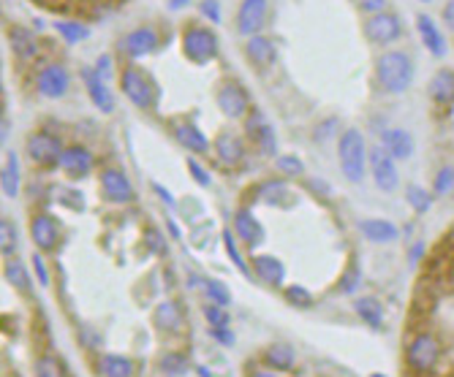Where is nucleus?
Listing matches in <instances>:
<instances>
[{"label":"nucleus","instance_id":"11","mask_svg":"<svg viewBox=\"0 0 454 377\" xmlns=\"http://www.w3.org/2000/svg\"><path fill=\"white\" fill-rule=\"evenodd\" d=\"M101 190H103V196L115 203H125L133 198V188H131V182H128V176L123 174V171H118V169L103 171Z\"/></svg>","mask_w":454,"mask_h":377},{"label":"nucleus","instance_id":"39","mask_svg":"<svg viewBox=\"0 0 454 377\" xmlns=\"http://www.w3.org/2000/svg\"><path fill=\"white\" fill-rule=\"evenodd\" d=\"M283 196H289V188H286L283 182H267L262 188V198L267 203H280Z\"/></svg>","mask_w":454,"mask_h":377},{"label":"nucleus","instance_id":"1","mask_svg":"<svg viewBox=\"0 0 454 377\" xmlns=\"http://www.w3.org/2000/svg\"><path fill=\"white\" fill-rule=\"evenodd\" d=\"M376 73H378V85L386 92H403V90H408L411 79H413V65L406 52H386L378 58Z\"/></svg>","mask_w":454,"mask_h":377},{"label":"nucleus","instance_id":"22","mask_svg":"<svg viewBox=\"0 0 454 377\" xmlns=\"http://www.w3.org/2000/svg\"><path fill=\"white\" fill-rule=\"evenodd\" d=\"M383 147L392 152V158H408L413 152V139L408 131L392 128V131H383Z\"/></svg>","mask_w":454,"mask_h":377},{"label":"nucleus","instance_id":"27","mask_svg":"<svg viewBox=\"0 0 454 377\" xmlns=\"http://www.w3.org/2000/svg\"><path fill=\"white\" fill-rule=\"evenodd\" d=\"M359 231L365 233L370 242H395L397 239V228L386 220H362Z\"/></svg>","mask_w":454,"mask_h":377},{"label":"nucleus","instance_id":"17","mask_svg":"<svg viewBox=\"0 0 454 377\" xmlns=\"http://www.w3.org/2000/svg\"><path fill=\"white\" fill-rule=\"evenodd\" d=\"M82 76H85V85H88V92H90V98H93V103H96L101 112H112V109H115V95L103 85L101 76L96 71H90V68H85Z\"/></svg>","mask_w":454,"mask_h":377},{"label":"nucleus","instance_id":"54","mask_svg":"<svg viewBox=\"0 0 454 377\" xmlns=\"http://www.w3.org/2000/svg\"><path fill=\"white\" fill-rule=\"evenodd\" d=\"M425 3H430V0H425Z\"/></svg>","mask_w":454,"mask_h":377},{"label":"nucleus","instance_id":"52","mask_svg":"<svg viewBox=\"0 0 454 377\" xmlns=\"http://www.w3.org/2000/svg\"><path fill=\"white\" fill-rule=\"evenodd\" d=\"M250 377H278V375H272V372H253Z\"/></svg>","mask_w":454,"mask_h":377},{"label":"nucleus","instance_id":"46","mask_svg":"<svg viewBox=\"0 0 454 377\" xmlns=\"http://www.w3.org/2000/svg\"><path fill=\"white\" fill-rule=\"evenodd\" d=\"M163 369L166 372H182L185 369V359L182 356H166L163 359Z\"/></svg>","mask_w":454,"mask_h":377},{"label":"nucleus","instance_id":"2","mask_svg":"<svg viewBox=\"0 0 454 377\" xmlns=\"http://www.w3.org/2000/svg\"><path fill=\"white\" fill-rule=\"evenodd\" d=\"M337 152H340V166L343 174L351 182H359L365 176V139L359 131H346L337 142Z\"/></svg>","mask_w":454,"mask_h":377},{"label":"nucleus","instance_id":"9","mask_svg":"<svg viewBox=\"0 0 454 377\" xmlns=\"http://www.w3.org/2000/svg\"><path fill=\"white\" fill-rule=\"evenodd\" d=\"M120 79H123V92H125V95L131 98V103L142 106V109L153 106V98H155V92H153L150 82H147L145 76L136 71V68H125Z\"/></svg>","mask_w":454,"mask_h":377},{"label":"nucleus","instance_id":"29","mask_svg":"<svg viewBox=\"0 0 454 377\" xmlns=\"http://www.w3.org/2000/svg\"><path fill=\"white\" fill-rule=\"evenodd\" d=\"M354 309H356V315L370 323V326H381L383 320V309L378 304V299H373V296H362V299H356L354 302Z\"/></svg>","mask_w":454,"mask_h":377},{"label":"nucleus","instance_id":"47","mask_svg":"<svg viewBox=\"0 0 454 377\" xmlns=\"http://www.w3.org/2000/svg\"><path fill=\"white\" fill-rule=\"evenodd\" d=\"M33 269H36L38 282H41V285H49V275H46V266H44V258H41V255H33Z\"/></svg>","mask_w":454,"mask_h":377},{"label":"nucleus","instance_id":"19","mask_svg":"<svg viewBox=\"0 0 454 377\" xmlns=\"http://www.w3.org/2000/svg\"><path fill=\"white\" fill-rule=\"evenodd\" d=\"M253 272H256V277H262L264 282L280 285L283 277H286V266H283L275 255H256V258H253Z\"/></svg>","mask_w":454,"mask_h":377},{"label":"nucleus","instance_id":"45","mask_svg":"<svg viewBox=\"0 0 454 377\" xmlns=\"http://www.w3.org/2000/svg\"><path fill=\"white\" fill-rule=\"evenodd\" d=\"M202 14H207V19H212V22H220L218 0H202Z\"/></svg>","mask_w":454,"mask_h":377},{"label":"nucleus","instance_id":"5","mask_svg":"<svg viewBox=\"0 0 454 377\" xmlns=\"http://www.w3.org/2000/svg\"><path fill=\"white\" fill-rule=\"evenodd\" d=\"M370 171H373L376 185H378L383 193H392V190H397L400 176H397L395 158H392V152H389V149H386L383 144H378V147H373V149H370Z\"/></svg>","mask_w":454,"mask_h":377},{"label":"nucleus","instance_id":"38","mask_svg":"<svg viewBox=\"0 0 454 377\" xmlns=\"http://www.w3.org/2000/svg\"><path fill=\"white\" fill-rule=\"evenodd\" d=\"M286 299H289L294 307H310L313 304L310 290H305L302 285H289V288H286Z\"/></svg>","mask_w":454,"mask_h":377},{"label":"nucleus","instance_id":"10","mask_svg":"<svg viewBox=\"0 0 454 377\" xmlns=\"http://www.w3.org/2000/svg\"><path fill=\"white\" fill-rule=\"evenodd\" d=\"M68 73L63 65H46L44 71L38 73V92L44 95V98H60V95H66V90H68Z\"/></svg>","mask_w":454,"mask_h":377},{"label":"nucleus","instance_id":"41","mask_svg":"<svg viewBox=\"0 0 454 377\" xmlns=\"http://www.w3.org/2000/svg\"><path fill=\"white\" fill-rule=\"evenodd\" d=\"M205 315L207 320L212 323V329H226V326H229V315H226V309L220 304H207Z\"/></svg>","mask_w":454,"mask_h":377},{"label":"nucleus","instance_id":"53","mask_svg":"<svg viewBox=\"0 0 454 377\" xmlns=\"http://www.w3.org/2000/svg\"><path fill=\"white\" fill-rule=\"evenodd\" d=\"M370 377H383V375H370Z\"/></svg>","mask_w":454,"mask_h":377},{"label":"nucleus","instance_id":"15","mask_svg":"<svg viewBox=\"0 0 454 377\" xmlns=\"http://www.w3.org/2000/svg\"><path fill=\"white\" fill-rule=\"evenodd\" d=\"M60 166L63 171L71 176H85L93 169V155H90L85 147H68L60 158Z\"/></svg>","mask_w":454,"mask_h":377},{"label":"nucleus","instance_id":"14","mask_svg":"<svg viewBox=\"0 0 454 377\" xmlns=\"http://www.w3.org/2000/svg\"><path fill=\"white\" fill-rule=\"evenodd\" d=\"M158 44V36H155V30L150 28H139L128 33L125 36V41H123V49L131 55V58H142V55H150L153 49Z\"/></svg>","mask_w":454,"mask_h":377},{"label":"nucleus","instance_id":"37","mask_svg":"<svg viewBox=\"0 0 454 377\" xmlns=\"http://www.w3.org/2000/svg\"><path fill=\"white\" fill-rule=\"evenodd\" d=\"M16 247V228L14 223H9V220H3L0 223V250H3V255H11Z\"/></svg>","mask_w":454,"mask_h":377},{"label":"nucleus","instance_id":"25","mask_svg":"<svg viewBox=\"0 0 454 377\" xmlns=\"http://www.w3.org/2000/svg\"><path fill=\"white\" fill-rule=\"evenodd\" d=\"M175 136L180 139V144L185 149H191V152H207V147H210L205 133L199 131L196 125H191V122H180L175 128Z\"/></svg>","mask_w":454,"mask_h":377},{"label":"nucleus","instance_id":"30","mask_svg":"<svg viewBox=\"0 0 454 377\" xmlns=\"http://www.w3.org/2000/svg\"><path fill=\"white\" fill-rule=\"evenodd\" d=\"M101 375L103 377H131L133 361L131 359H125V356H103Z\"/></svg>","mask_w":454,"mask_h":377},{"label":"nucleus","instance_id":"48","mask_svg":"<svg viewBox=\"0 0 454 377\" xmlns=\"http://www.w3.org/2000/svg\"><path fill=\"white\" fill-rule=\"evenodd\" d=\"M359 3V9H365L367 14H381L383 6H386V0H356Z\"/></svg>","mask_w":454,"mask_h":377},{"label":"nucleus","instance_id":"3","mask_svg":"<svg viewBox=\"0 0 454 377\" xmlns=\"http://www.w3.org/2000/svg\"><path fill=\"white\" fill-rule=\"evenodd\" d=\"M406 359H408V366L413 372H419V375L433 372L440 359V345H438V339H435V334H430V331L413 334L408 348H406Z\"/></svg>","mask_w":454,"mask_h":377},{"label":"nucleus","instance_id":"50","mask_svg":"<svg viewBox=\"0 0 454 377\" xmlns=\"http://www.w3.org/2000/svg\"><path fill=\"white\" fill-rule=\"evenodd\" d=\"M212 336L223 342V345H234V334L229 331V329H212Z\"/></svg>","mask_w":454,"mask_h":377},{"label":"nucleus","instance_id":"7","mask_svg":"<svg viewBox=\"0 0 454 377\" xmlns=\"http://www.w3.org/2000/svg\"><path fill=\"white\" fill-rule=\"evenodd\" d=\"M28 152L36 163L52 166V163H60V158H63L66 149L60 147V142L55 136H49V133L41 131V133H33L28 139Z\"/></svg>","mask_w":454,"mask_h":377},{"label":"nucleus","instance_id":"31","mask_svg":"<svg viewBox=\"0 0 454 377\" xmlns=\"http://www.w3.org/2000/svg\"><path fill=\"white\" fill-rule=\"evenodd\" d=\"M3 193H6L9 198L19 193V163H16L14 152H9L6 166H3Z\"/></svg>","mask_w":454,"mask_h":377},{"label":"nucleus","instance_id":"13","mask_svg":"<svg viewBox=\"0 0 454 377\" xmlns=\"http://www.w3.org/2000/svg\"><path fill=\"white\" fill-rule=\"evenodd\" d=\"M245 128H248L250 139H256V142H259L264 155H272V152H275V133H272V128H269V122L264 120L262 112H250Z\"/></svg>","mask_w":454,"mask_h":377},{"label":"nucleus","instance_id":"12","mask_svg":"<svg viewBox=\"0 0 454 377\" xmlns=\"http://www.w3.org/2000/svg\"><path fill=\"white\" fill-rule=\"evenodd\" d=\"M218 106L226 117L237 120V117H242L248 112V92L239 87V85H234V82H229V85L218 92Z\"/></svg>","mask_w":454,"mask_h":377},{"label":"nucleus","instance_id":"21","mask_svg":"<svg viewBox=\"0 0 454 377\" xmlns=\"http://www.w3.org/2000/svg\"><path fill=\"white\" fill-rule=\"evenodd\" d=\"M430 98L435 103H443V106H449L454 103V71H438L433 76V82H430Z\"/></svg>","mask_w":454,"mask_h":377},{"label":"nucleus","instance_id":"4","mask_svg":"<svg viewBox=\"0 0 454 377\" xmlns=\"http://www.w3.org/2000/svg\"><path fill=\"white\" fill-rule=\"evenodd\" d=\"M182 52L193 63H207L218 52V38H215L212 30L207 28H188L182 36Z\"/></svg>","mask_w":454,"mask_h":377},{"label":"nucleus","instance_id":"51","mask_svg":"<svg viewBox=\"0 0 454 377\" xmlns=\"http://www.w3.org/2000/svg\"><path fill=\"white\" fill-rule=\"evenodd\" d=\"M443 22L454 30V0H449V3H446V9H443Z\"/></svg>","mask_w":454,"mask_h":377},{"label":"nucleus","instance_id":"43","mask_svg":"<svg viewBox=\"0 0 454 377\" xmlns=\"http://www.w3.org/2000/svg\"><path fill=\"white\" fill-rule=\"evenodd\" d=\"M278 169L289 176H299L302 174V160L294 158V155H283V158H278Z\"/></svg>","mask_w":454,"mask_h":377},{"label":"nucleus","instance_id":"26","mask_svg":"<svg viewBox=\"0 0 454 377\" xmlns=\"http://www.w3.org/2000/svg\"><path fill=\"white\" fill-rule=\"evenodd\" d=\"M153 320H155V329H161V331H177L182 326V309L175 302H163L158 304Z\"/></svg>","mask_w":454,"mask_h":377},{"label":"nucleus","instance_id":"8","mask_svg":"<svg viewBox=\"0 0 454 377\" xmlns=\"http://www.w3.org/2000/svg\"><path fill=\"white\" fill-rule=\"evenodd\" d=\"M267 22V0H242L239 14H237V28L242 36H259V30Z\"/></svg>","mask_w":454,"mask_h":377},{"label":"nucleus","instance_id":"32","mask_svg":"<svg viewBox=\"0 0 454 377\" xmlns=\"http://www.w3.org/2000/svg\"><path fill=\"white\" fill-rule=\"evenodd\" d=\"M267 361L272 363L275 369H292L294 366V350L283 342H275L267 348Z\"/></svg>","mask_w":454,"mask_h":377},{"label":"nucleus","instance_id":"49","mask_svg":"<svg viewBox=\"0 0 454 377\" xmlns=\"http://www.w3.org/2000/svg\"><path fill=\"white\" fill-rule=\"evenodd\" d=\"M188 169H191V174L196 182H202V185H210V174L207 171H202V166L196 163V160H188Z\"/></svg>","mask_w":454,"mask_h":377},{"label":"nucleus","instance_id":"16","mask_svg":"<svg viewBox=\"0 0 454 377\" xmlns=\"http://www.w3.org/2000/svg\"><path fill=\"white\" fill-rule=\"evenodd\" d=\"M416 30H419V38H422V44L435 55V58H443L446 55V41H443V36H440V30L435 28V22L430 19L427 14H419L416 19Z\"/></svg>","mask_w":454,"mask_h":377},{"label":"nucleus","instance_id":"24","mask_svg":"<svg viewBox=\"0 0 454 377\" xmlns=\"http://www.w3.org/2000/svg\"><path fill=\"white\" fill-rule=\"evenodd\" d=\"M9 41H11V49H14L16 58L22 60H33L36 52H38V44L33 38V33H28L25 28H11L9 30Z\"/></svg>","mask_w":454,"mask_h":377},{"label":"nucleus","instance_id":"42","mask_svg":"<svg viewBox=\"0 0 454 377\" xmlns=\"http://www.w3.org/2000/svg\"><path fill=\"white\" fill-rule=\"evenodd\" d=\"M454 188V169L452 166H446V169H440L438 174H435V193H449Z\"/></svg>","mask_w":454,"mask_h":377},{"label":"nucleus","instance_id":"33","mask_svg":"<svg viewBox=\"0 0 454 377\" xmlns=\"http://www.w3.org/2000/svg\"><path fill=\"white\" fill-rule=\"evenodd\" d=\"M6 280L19 290H28L30 288V275L28 269L22 266L19 261H9L6 263Z\"/></svg>","mask_w":454,"mask_h":377},{"label":"nucleus","instance_id":"40","mask_svg":"<svg viewBox=\"0 0 454 377\" xmlns=\"http://www.w3.org/2000/svg\"><path fill=\"white\" fill-rule=\"evenodd\" d=\"M408 203L416 209V212H427L430 209V203H433V198H430V193L422 188H408Z\"/></svg>","mask_w":454,"mask_h":377},{"label":"nucleus","instance_id":"44","mask_svg":"<svg viewBox=\"0 0 454 377\" xmlns=\"http://www.w3.org/2000/svg\"><path fill=\"white\" fill-rule=\"evenodd\" d=\"M223 245H226V250H229V258L234 261L237 269L248 275V263L239 258V253H237V247H234V239H232V231H223Z\"/></svg>","mask_w":454,"mask_h":377},{"label":"nucleus","instance_id":"23","mask_svg":"<svg viewBox=\"0 0 454 377\" xmlns=\"http://www.w3.org/2000/svg\"><path fill=\"white\" fill-rule=\"evenodd\" d=\"M245 49H248V58L256 63V65H269L272 60H275V44L267 38V36H250L248 44H245Z\"/></svg>","mask_w":454,"mask_h":377},{"label":"nucleus","instance_id":"18","mask_svg":"<svg viewBox=\"0 0 454 377\" xmlns=\"http://www.w3.org/2000/svg\"><path fill=\"white\" fill-rule=\"evenodd\" d=\"M30 233H33V242L41 247V250H55V247H58V239H60L58 225L46 218V215H36V218H33Z\"/></svg>","mask_w":454,"mask_h":377},{"label":"nucleus","instance_id":"6","mask_svg":"<svg viewBox=\"0 0 454 377\" xmlns=\"http://www.w3.org/2000/svg\"><path fill=\"white\" fill-rule=\"evenodd\" d=\"M365 33H367V38H370V41H376V44H392V41L400 38L403 28H400V19H397L395 14L381 11V14H373L370 19H367Z\"/></svg>","mask_w":454,"mask_h":377},{"label":"nucleus","instance_id":"20","mask_svg":"<svg viewBox=\"0 0 454 377\" xmlns=\"http://www.w3.org/2000/svg\"><path fill=\"white\" fill-rule=\"evenodd\" d=\"M234 233H239V239L245 245H259L264 239V228L262 223L253 218L250 212H237L234 218Z\"/></svg>","mask_w":454,"mask_h":377},{"label":"nucleus","instance_id":"36","mask_svg":"<svg viewBox=\"0 0 454 377\" xmlns=\"http://www.w3.org/2000/svg\"><path fill=\"white\" fill-rule=\"evenodd\" d=\"M202 285H205V290H207V299H212L215 304L226 307L229 302H232V293H229V288H226L223 282H218V280H205Z\"/></svg>","mask_w":454,"mask_h":377},{"label":"nucleus","instance_id":"35","mask_svg":"<svg viewBox=\"0 0 454 377\" xmlns=\"http://www.w3.org/2000/svg\"><path fill=\"white\" fill-rule=\"evenodd\" d=\"M55 30H58L68 44H76V41H85V38H88V28L79 25V22H58Z\"/></svg>","mask_w":454,"mask_h":377},{"label":"nucleus","instance_id":"34","mask_svg":"<svg viewBox=\"0 0 454 377\" xmlns=\"http://www.w3.org/2000/svg\"><path fill=\"white\" fill-rule=\"evenodd\" d=\"M36 377H68V375H66V366L55 356H44L36 363Z\"/></svg>","mask_w":454,"mask_h":377},{"label":"nucleus","instance_id":"28","mask_svg":"<svg viewBox=\"0 0 454 377\" xmlns=\"http://www.w3.org/2000/svg\"><path fill=\"white\" fill-rule=\"evenodd\" d=\"M218 158L226 163V166H234V163H239L242 160V152H245V147H242V142L237 139V136H232V133H223V136H218Z\"/></svg>","mask_w":454,"mask_h":377}]
</instances>
